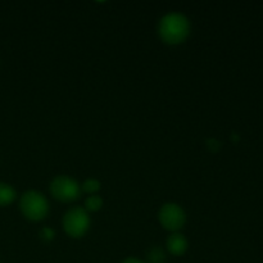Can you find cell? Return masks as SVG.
Wrapping results in <instances>:
<instances>
[{
    "instance_id": "6da1fadb",
    "label": "cell",
    "mask_w": 263,
    "mask_h": 263,
    "mask_svg": "<svg viewBox=\"0 0 263 263\" xmlns=\"http://www.w3.org/2000/svg\"><path fill=\"white\" fill-rule=\"evenodd\" d=\"M158 33L164 43L171 45L184 43L190 33L189 20L182 13H167L159 21Z\"/></svg>"
},
{
    "instance_id": "7a4b0ae2",
    "label": "cell",
    "mask_w": 263,
    "mask_h": 263,
    "mask_svg": "<svg viewBox=\"0 0 263 263\" xmlns=\"http://www.w3.org/2000/svg\"><path fill=\"white\" fill-rule=\"evenodd\" d=\"M21 211L27 220L41 221L46 217L49 212V203L46 198L36 190H28L21 197Z\"/></svg>"
},
{
    "instance_id": "3957f363",
    "label": "cell",
    "mask_w": 263,
    "mask_h": 263,
    "mask_svg": "<svg viewBox=\"0 0 263 263\" xmlns=\"http://www.w3.org/2000/svg\"><path fill=\"white\" fill-rule=\"evenodd\" d=\"M63 228L71 238H82L90 228V216L85 208L74 207L63 217Z\"/></svg>"
},
{
    "instance_id": "277c9868",
    "label": "cell",
    "mask_w": 263,
    "mask_h": 263,
    "mask_svg": "<svg viewBox=\"0 0 263 263\" xmlns=\"http://www.w3.org/2000/svg\"><path fill=\"white\" fill-rule=\"evenodd\" d=\"M50 193L57 200L63 203L73 202L79 199L81 194V187L79 182L69 176H57L50 182Z\"/></svg>"
},
{
    "instance_id": "5b68a950",
    "label": "cell",
    "mask_w": 263,
    "mask_h": 263,
    "mask_svg": "<svg viewBox=\"0 0 263 263\" xmlns=\"http://www.w3.org/2000/svg\"><path fill=\"white\" fill-rule=\"evenodd\" d=\"M158 218L161 225L166 230L177 231L184 228L186 222L185 211L176 203H166L161 207L158 213Z\"/></svg>"
},
{
    "instance_id": "8992f818",
    "label": "cell",
    "mask_w": 263,
    "mask_h": 263,
    "mask_svg": "<svg viewBox=\"0 0 263 263\" xmlns=\"http://www.w3.org/2000/svg\"><path fill=\"white\" fill-rule=\"evenodd\" d=\"M167 251L172 256H182L187 251V240L182 234L174 233L167 239Z\"/></svg>"
},
{
    "instance_id": "52a82bcc",
    "label": "cell",
    "mask_w": 263,
    "mask_h": 263,
    "mask_svg": "<svg viewBox=\"0 0 263 263\" xmlns=\"http://www.w3.org/2000/svg\"><path fill=\"white\" fill-rule=\"evenodd\" d=\"M15 199V190L9 184L0 182V205H8Z\"/></svg>"
},
{
    "instance_id": "ba28073f",
    "label": "cell",
    "mask_w": 263,
    "mask_h": 263,
    "mask_svg": "<svg viewBox=\"0 0 263 263\" xmlns=\"http://www.w3.org/2000/svg\"><path fill=\"white\" fill-rule=\"evenodd\" d=\"M148 263H164L166 262V253L159 246L152 247L148 252Z\"/></svg>"
},
{
    "instance_id": "9c48e42d",
    "label": "cell",
    "mask_w": 263,
    "mask_h": 263,
    "mask_svg": "<svg viewBox=\"0 0 263 263\" xmlns=\"http://www.w3.org/2000/svg\"><path fill=\"white\" fill-rule=\"evenodd\" d=\"M103 199L98 195H90L86 200H85V210L90 211V212H97L102 208Z\"/></svg>"
},
{
    "instance_id": "30bf717a",
    "label": "cell",
    "mask_w": 263,
    "mask_h": 263,
    "mask_svg": "<svg viewBox=\"0 0 263 263\" xmlns=\"http://www.w3.org/2000/svg\"><path fill=\"white\" fill-rule=\"evenodd\" d=\"M81 189L84 190L85 193H89V194H94L98 190L100 189V182L95 179H87L86 181L82 184Z\"/></svg>"
},
{
    "instance_id": "8fae6325",
    "label": "cell",
    "mask_w": 263,
    "mask_h": 263,
    "mask_svg": "<svg viewBox=\"0 0 263 263\" xmlns=\"http://www.w3.org/2000/svg\"><path fill=\"white\" fill-rule=\"evenodd\" d=\"M40 238L45 241H50L54 239V231L53 229H49V228H44L41 229L40 231Z\"/></svg>"
},
{
    "instance_id": "7c38bea8",
    "label": "cell",
    "mask_w": 263,
    "mask_h": 263,
    "mask_svg": "<svg viewBox=\"0 0 263 263\" xmlns=\"http://www.w3.org/2000/svg\"><path fill=\"white\" fill-rule=\"evenodd\" d=\"M207 146L210 148L211 152H217L221 148V144L217 139H208Z\"/></svg>"
},
{
    "instance_id": "4fadbf2b",
    "label": "cell",
    "mask_w": 263,
    "mask_h": 263,
    "mask_svg": "<svg viewBox=\"0 0 263 263\" xmlns=\"http://www.w3.org/2000/svg\"><path fill=\"white\" fill-rule=\"evenodd\" d=\"M122 263H145V262H143V261H141V259L133 258V257H130V258H126Z\"/></svg>"
}]
</instances>
